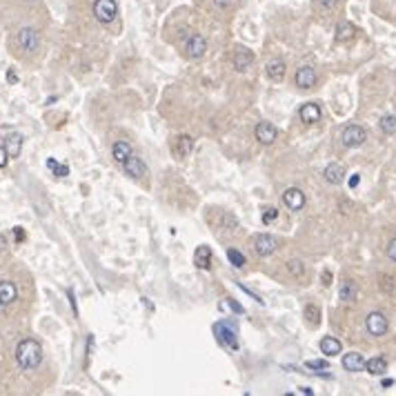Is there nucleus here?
I'll use <instances>...</instances> for the list:
<instances>
[{
  "mask_svg": "<svg viewBox=\"0 0 396 396\" xmlns=\"http://www.w3.org/2000/svg\"><path fill=\"white\" fill-rule=\"evenodd\" d=\"M16 363L20 365V370L31 372L43 363V347L38 341L33 338H23L16 345Z\"/></svg>",
  "mask_w": 396,
  "mask_h": 396,
  "instance_id": "1",
  "label": "nucleus"
},
{
  "mask_svg": "<svg viewBox=\"0 0 396 396\" xmlns=\"http://www.w3.org/2000/svg\"><path fill=\"white\" fill-rule=\"evenodd\" d=\"M214 336H216L218 345L225 347V350H238V338H236V330L227 323V320H220V323L214 325Z\"/></svg>",
  "mask_w": 396,
  "mask_h": 396,
  "instance_id": "2",
  "label": "nucleus"
},
{
  "mask_svg": "<svg viewBox=\"0 0 396 396\" xmlns=\"http://www.w3.org/2000/svg\"><path fill=\"white\" fill-rule=\"evenodd\" d=\"M16 45H18V49L23 53H33L38 49V45H40L38 31L33 29V27H23V29L16 33Z\"/></svg>",
  "mask_w": 396,
  "mask_h": 396,
  "instance_id": "3",
  "label": "nucleus"
},
{
  "mask_svg": "<svg viewBox=\"0 0 396 396\" xmlns=\"http://www.w3.org/2000/svg\"><path fill=\"white\" fill-rule=\"evenodd\" d=\"M93 16H96V20L103 25L114 23V18L118 16L116 0H96V3H93Z\"/></svg>",
  "mask_w": 396,
  "mask_h": 396,
  "instance_id": "4",
  "label": "nucleus"
},
{
  "mask_svg": "<svg viewBox=\"0 0 396 396\" xmlns=\"http://www.w3.org/2000/svg\"><path fill=\"white\" fill-rule=\"evenodd\" d=\"M341 140H343V145L345 147H361L367 140V134H365V129L363 127H359V125H347L345 129H343V134H341Z\"/></svg>",
  "mask_w": 396,
  "mask_h": 396,
  "instance_id": "5",
  "label": "nucleus"
},
{
  "mask_svg": "<svg viewBox=\"0 0 396 396\" xmlns=\"http://www.w3.org/2000/svg\"><path fill=\"white\" fill-rule=\"evenodd\" d=\"M205 51H207V40L200 36V33L190 36V40H187V45H185L187 58H190V60H200L205 56Z\"/></svg>",
  "mask_w": 396,
  "mask_h": 396,
  "instance_id": "6",
  "label": "nucleus"
},
{
  "mask_svg": "<svg viewBox=\"0 0 396 396\" xmlns=\"http://www.w3.org/2000/svg\"><path fill=\"white\" fill-rule=\"evenodd\" d=\"M276 238L270 236V234H256L254 236V252L258 254V256H272L274 252H276Z\"/></svg>",
  "mask_w": 396,
  "mask_h": 396,
  "instance_id": "7",
  "label": "nucleus"
},
{
  "mask_svg": "<svg viewBox=\"0 0 396 396\" xmlns=\"http://www.w3.org/2000/svg\"><path fill=\"white\" fill-rule=\"evenodd\" d=\"M365 325H367V332L372 334V336H383L387 332V318L383 312H372L367 314L365 318Z\"/></svg>",
  "mask_w": 396,
  "mask_h": 396,
  "instance_id": "8",
  "label": "nucleus"
},
{
  "mask_svg": "<svg viewBox=\"0 0 396 396\" xmlns=\"http://www.w3.org/2000/svg\"><path fill=\"white\" fill-rule=\"evenodd\" d=\"M316 71H314V67L310 65H303V67H298L296 69V76H294V83H296V87H300V89H312L314 85H316Z\"/></svg>",
  "mask_w": 396,
  "mask_h": 396,
  "instance_id": "9",
  "label": "nucleus"
},
{
  "mask_svg": "<svg viewBox=\"0 0 396 396\" xmlns=\"http://www.w3.org/2000/svg\"><path fill=\"white\" fill-rule=\"evenodd\" d=\"M283 203L287 205V210L298 212L305 207V194L298 190V187H290V190L283 192Z\"/></svg>",
  "mask_w": 396,
  "mask_h": 396,
  "instance_id": "10",
  "label": "nucleus"
},
{
  "mask_svg": "<svg viewBox=\"0 0 396 396\" xmlns=\"http://www.w3.org/2000/svg\"><path fill=\"white\" fill-rule=\"evenodd\" d=\"M192 149H194V138L187 136V134H180V136H176L172 140V152H174V156L176 158L190 156Z\"/></svg>",
  "mask_w": 396,
  "mask_h": 396,
  "instance_id": "11",
  "label": "nucleus"
},
{
  "mask_svg": "<svg viewBox=\"0 0 396 396\" xmlns=\"http://www.w3.org/2000/svg\"><path fill=\"white\" fill-rule=\"evenodd\" d=\"M123 167H125V174H127V176H131V178H136V180H140V178H145V176H147V167H145V163H143V160H140L138 156H134V154L125 160Z\"/></svg>",
  "mask_w": 396,
  "mask_h": 396,
  "instance_id": "12",
  "label": "nucleus"
},
{
  "mask_svg": "<svg viewBox=\"0 0 396 396\" xmlns=\"http://www.w3.org/2000/svg\"><path fill=\"white\" fill-rule=\"evenodd\" d=\"M232 63H234V69H236V71H247L252 67V63H254V53L250 49H245V47H240V49L234 51Z\"/></svg>",
  "mask_w": 396,
  "mask_h": 396,
  "instance_id": "13",
  "label": "nucleus"
},
{
  "mask_svg": "<svg viewBox=\"0 0 396 396\" xmlns=\"http://www.w3.org/2000/svg\"><path fill=\"white\" fill-rule=\"evenodd\" d=\"M320 105L318 103H307V105H303L300 107V111H298V116H300V120H303L305 125H314V123H318L320 120Z\"/></svg>",
  "mask_w": 396,
  "mask_h": 396,
  "instance_id": "14",
  "label": "nucleus"
},
{
  "mask_svg": "<svg viewBox=\"0 0 396 396\" xmlns=\"http://www.w3.org/2000/svg\"><path fill=\"white\" fill-rule=\"evenodd\" d=\"M265 76L272 80V83H280L285 78V63L280 58H274L265 65Z\"/></svg>",
  "mask_w": 396,
  "mask_h": 396,
  "instance_id": "15",
  "label": "nucleus"
},
{
  "mask_svg": "<svg viewBox=\"0 0 396 396\" xmlns=\"http://www.w3.org/2000/svg\"><path fill=\"white\" fill-rule=\"evenodd\" d=\"M276 136H278V131H276V127H274L272 123H258L256 125V140H258V143L272 145L274 140H276Z\"/></svg>",
  "mask_w": 396,
  "mask_h": 396,
  "instance_id": "16",
  "label": "nucleus"
},
{
  "mask_svg": "<svg viewBox=\"0 0 396 396\" xmlns=\"http://www.w3.org/2000/svg\"><path fill=\"white\" fill-rule=\"evenodd\" d=\"M18 298V287L13 280H0V303L9 307Z\"/></svg>",
  "mask_w": 396,
  "mask_h": 396,
  "instance_id": "17",
  "label": "nucleus"
},
{
  "mask_svg": "<svg viewBox=\"0 0 396 396\" xmlns=\"http://www.w3.org/2000/svg\"><path fill=\"white\" fill-rule=\"evenodd\" d=\"M194 263H196L198 270L207 272L212 267V250L207 245H200L196 247V252H194Z\"/></svg>",
  "mask_w": 396,
  "mask_h": 396,
  "instance_id": "18",
  "label": "nucleus"
},
{
  "mask_svg": "<svg viewBox=\"0 0 396 396\" xmlns=\"http://www.w3.org/2000/svg\"><path fill=\"white\" fill-rule=\"evenodd\" d=\"M5 149L9 154V158H18L20 152H23V136L16 131H11L9 136L5 138Z\"/></svg>",
  "mask_w": 396,
  "mask_h": 396,
  "instance_id": "19",
  "label": "nucleus"
},
{
  "mask_svg": "<svg viewBox=\"0 0 396 396\" xmlns=\"http://www.w3.org/2000/svg\"><path fill=\"white\" fill-rule=\"evenodd\" d=\"M323 176H325V180H327L330 185H341V183H343V178H345V169H343V165L332 163V165L325 167Z\"/></svg>",
  "mask_w": 396,
  "mask_h": 396,
  "instance_id": "20",
  "label": "nucleus"
},
{
  "mask_svg": "<svg viewBox=\"0 0 396 396\" xmlns=\"http://www.w3.org/2000/svg\"><path fill=\"white\" fill-rule=\"evenodd\" d=\"M343 367H345L347 372H361V370H365V359H363V354H359V352L345 354V356H343Z\"/></svg>",
  "mask_w": 396,
  "mask_h": 396,
  "instance_id": "21",
  "label": "nucleus"
},
{
  "mask_svg": "<svg viewBox=\"0 0 396 396\" xmlns=\"http://www.w3.org/2000/svg\"><path fill=\"white\" fill-rule=\"evenodd\" d=\"M131 154H134V149H131V145L127 143V140H118V143H114V147H111V156L120 165H123L125 160L131 156Z\"/></svg>",
  "mask_w": 396,
  "mask_h": 396,
  "instance_id": "22",
  "label": "nucleus"
},
{
  "mask_svg": "<svg viewBox=\"0 0 396 396\" xmlns=\"http://www.w3.org/2000/svg\"><path fill=\"white\" fill-rule=\"evenodd\" d=\"M341 350H343V345H341L338 338L325 336L323 341H320V352H323L325 356H336V354H341Z\"/></svg>",
  "mask_w": 396,
  "mask_h": 396,
  "instance_id": "23",
  "label": "nucleus"
},
{
  "mask_svg": "<svg viewBox=\"0 0 396 396\" xmlns=\"http://www.w3.org/2000/svg\"><path fill=\"white\" fill-rule=\"evenodd\" d=\"M365 370L372 374V376H381V374H385L387 370V361L383 356H374L370 361H365Z\"/></svg>",
  "mask_w": 396,
  "mask_h": 396,
  "instance_id": "24",
  "label": "nucleus"
},
{
  "mask_svg": "<svg viewBox=\"0 0 396 396\" xmlns=\"http://www.w3.org/2000/svg\"><path fill=\"white\" fill-rule=\"evenodd\" d=\"M354 33H356V29H354V25H352V23H338L334 38H336L338 43H347V40H352V38H354Z\"/></svg>",
  "mask_w": 396,
  "mask_h": 396,
  "instance_id": "25",
  "label": "nucleus"
},
{
  "mask_svg": "<svg viewBox=\"0 0 396 396\" xmlns=\"http://www.w3.org/2000/svg\"><path fill=\"white\" fill-rule=\"evenodd\" d=\"M338 298L345 300V303H352V300L356 298V285H354V280H345V283H341Z\"/></svg>",
  "mask_w": 396,
  "mask_h": 396,
  "instance_id": "26",
  "label": "nucleus"
},
{
  "mask_svg": "<svg viewBox=\"0 0 396 396\" xmlns=\"http://www.w3.org/2000/svg\"><path fill=\"white\" fill-rule=\"evenodd\" d=\"M287 272H290L292 274V276L294 278H296V280H303L305 278V265L303 263H300V260L298 258H292V260H287Z\"/></svg>",
  "mask_w": 396,
  "mask_h": 396,
  "instance_id": "27",
  "label": "nucleus"
},
{
  "mask_svg": "<svg viewBox=\"0 0 396 396\" xmlns=\"http://www.w3.org/2000/svg\"><path fill=\"white\" fill-rule=\"evenodd\" d=\"M305 318H307V323H310L312 327H316L318 325V320H320V310L316 305H305Z\"/></svg>",
  "mask_w": 396,
  "mask_h": 396,
  "instance_id": "28",
  "label": "nucleus"
},
{
  "mask_svg": "<svg viewBox=\"0 0 396 396\" xmlns=\"http://www.w3.org/2000/svg\"><path fill=\"white\" fill-rule=\"evenodd\" d=\"M381 129L387 136H396V116H383L381 118Z\"/></svg>",
  "mask_w": 396,
  "mask_h": 396,
  "instance_id": "29",
  "label": "nucleus"
},
{
  "mask_svg": "<svg viewBox=\"0 0 396 396\" xmlns=\"http://www.w3.org/2000/svg\"><path fill=\"white\" fill-rule=\"evenodd\" d=\"M47 167H49V169H51L53 174H56L58 178H65L67 174H69V167H67V165H60V163H56V160H53V158H47Z\"/></svg>",
  "mask_w": 396,
  "mask_h": 396,
  "instance_id": "30",
  "label": "nucleus"
},
{
  "mask_svg": "<svg viewBox=\"0 0 396 396\" xmlns=\"http://www.w3.org/2000/svg\"><path fill=\"white\" fill-rule=\"evenodd\" d=\"M227 258H230V263L236 267V270H240V267L245 265V256L238 250H234V247H232V250H227Z\"/></svg>",
  "mask_w": 396,
  "mask_h": 396,
  "instance_id": "31",
  "label": "nucleus"
},
{
  "mask_svg": "<svg viewBox=\"0 0 396 396\" xmlns=\"http://www.w3.org/2000/svg\"><path fill=\"white\" fill-rule=\"evenodd\" d=\"M212 3L218 11H227V9H232V7L236 5V0H212Z\"/></svg>",
  "mask_w": 396,
  "mask_h": 396,
  "instance_id": "32",
  "label": "nucleus"
},
{
  "mask_svg": "<svg viewBox=\"0 0 396 396\" xmlns=\"http://www.w3.org/2000/svg\"><path fill=\"white\" fill-rule=\"evenodd\" d=\"M276 216H278V210H276V207H270V210L263 212V223L270 225L272 220H276Z\"/></svg>",
  "mask_w": 396,
  "mask_h": 396,
  "instance_id": "33",
  "label": "nucleus"
},
{
  "mask_svg": "<svg viewBox=\"0 0 396 396\" xmlns=\"http://www.w3.org/2000/svg\"><path fill=\"white\" fill-rule=\"evenodd\" d=\"M310 370H327V361H323V359H314V361H307L305 363Z\"/></svg>",
  "mask_w": 396,
  "mask_h": 396,
  "instance_id": "34",
  "label": "nucleus"
},
{
  "mask_svg": "<svg viewBox=\"0 0 396 396\" xmlns=\"http://www.w3.org/2000/svg\"><path fill=\"white\" fill-rule=\"evenodd\" d=\"M316 5L320 7V9H325V11H330L334 9V7L338 5V0H316Z\"/></svg>",
  "mask_w": 396,
  "mask_h": 396,
  "instance_id": "35",
  "label": "nucleus"
},
{
  "mask_svg": "<svg viewBox=\"0 0 396 396\" xmlns=\"http://www.w3.org/2000/svg\"><path fill=\"white\" fill-rule=\"evenodd\" d=\"M387 256H390V258L394 260V263H396V238L392 240L390 245H387Z\"/></svg>",
  "mask_w": 396,
  "mask_h": 396,
  "instance_id": "36",
  "label": "nucleus"
},
{
  "mask_svg": "<svg viewBox=\"0 0 396 396\" xmlns=\"http://www.w3.org/2000/svg\"><path fill=\"white\" fill-rule=\"evenodd\" d=\"M7 158H9V154H7L5 145H0V167H5V165H7Z\"/></svg>",
  "mask_w": 396,
  "mask_h": 396,
  "instance_id": "37",
  "label": "nucleus"
},
{
  "mask_svg": "<svg viewBox=\"0 0 396 396\" xmlns=\"http://www.w3.org/2000/svg\"><path fill=\"white\" fill-rule=\"evenodd\" d=\"M13 234H16V240L20 243V240H25V232H23V227H13Z\"/></svg>",
  "mask_w": 396,
  "mask_h": 396,
  "instance_id": "38",
  "label": "nucleus"
},
{
  "mask_svg": "<svg viewBox=\"0 0 396 396\" xmlns=\"http://www.w3.org/2000/svg\"><path fill=\"white\" fill-rule=\"evenodd\" d=\"M361 183V176H359V174H354V176L350 178V187H356Z\"/></svg>",
  "mask_w": 396,
  "mask_h": 396,
  "instance_id": "39",
  "label": "nucleus"
},
{
  "mask_svg": "<svg viewBox=\"0 0 396 396\" xmlns=\"http://www.w3.org/2000/svg\"><path fill=\"white\" fill-rule=\"evenodd\" d=\"M320 278H323V285H330V280H332V274H330V272H323V276H320Z\"/></svg>",
  "mask_w": 396,
  "mask_h": 396,
  "instance_id": "40",
  "label": "nucleus"
},
{
  "mask_svg": "<svg viewBox=\"0 0 396 396\" xmlns=\"http://www.w3.org/2000/svg\"><path fill=\"white\" fill-rule=\"evenodd\" d=\"M67 294H69V300H71V310H73V314H76V298H73V292L69 290Z\"/></svg>",
  "mask_w": 396,
  "mask_h": 396,
  "instance_id": "41",
  "label": "nucleus"
},
{
  "mask_svg": "<svg viewBox=\"0 0 396 396\" xmlns=\"http://www.w3.org/2000/svg\"><path fill=\"white\" fill-rule=\"evenodd\" d=\"M7 80H9V83H16V73H13V71H9V73H7Z\"/></svg>",
  "mask_w": 396,
  "mask_h": 396,
  "instance_id": "42",
  "label": "nucleus"
},
{
  "mask_svg": "<svg viewBox=\"0 0 396 396\" xmlns=\"http://www.w3.org/2000/svg\"><path fill=\"white\" fill-rule=\"evenodd\" d=\"M298 392H300V394H307V396H312V394H314V392L310 390V387H300V390H298Z\"/></svg>",
  "mask_w": 396,
  "mask_h": 396,
  "instance_id": "43",
  "label": "nucleus"
},
{
  "mask_svg": "<svg viewBox=\"0 0 396 396\" xmlns=\"http://www.w3.org/2000/svg\"><path fill=\"white\" fill-rule=\"evenodd\" d=\"M5 310H7V305H3V303H0V316H3V314H5Z\"/></svg>",
  "mask_w": 396,
  "mask_h": 396,
  "instance_id": "44",
  "label": "nucleus"
}]
</instances>
